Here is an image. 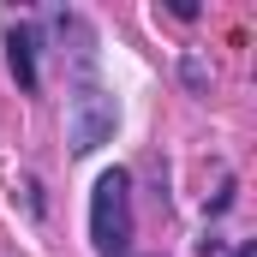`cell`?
I'll return each instance as SVG.
<instances>
[{
    "label": "cell",
    "mask_w": 257,
    "mask_h": 257,
    "mask_svg": "<svg viewBox=\"0 0 257 257\" xmlns=\"http://www.w3.org/2000/svg\"><path fill=\"white\" fill-rule=\"evenodd\" d=\"M120 126V108H114V96L102 90V84H78V96H72V120H66V138H72V156H90V150H102L108 138Z\"/></svg>",
    "instance_id": "cell-2"
},
{
    "label": "cell",
    "mask_w": 257,
    "mask_h": 257,
    "mask_svg": "<svg viewBox=\"0 0 257 257\" xmlns=\"http://www.w3.org/2000/svg\"><path fill=\"white\" fill-rule=\"evenodd\" d=\"M233 257H257V251H251V245H239V251H233Z\"/></svg>",
    "instance_id": "cell-4"
},
{
    "label": "cell",
    "mask_w": 257,
    "mask_h": 257,
    "mask_svg": "<svg viewBox=\"0 0 257 257\" xmlns=\"http://www.w3.org/2000/svg\"><path fill=\"white\" fill-rule=\"evenodd\" d=\"M90 245L96 257H120L132 245V174L108 168L90 186Z\"/></svg>",
    "instance_id": "cell-1"
},
{
    "label": "cell",
    "mask_w": 257,
    "mask_h": 257,
    "mask_svg": "<svg viewBox=\"0 0 257 257\" xmlns=\"http://www.w3.org/2000/svg\"><path fill=\"white\" fill-rule=\"evenodd\" d=\"M6 66H12L18 90H36V84H42V78H36V30H30V24H12V30H6Z\"/></svg>",
    "instance_id": "cell-3"
}]
</instances>
